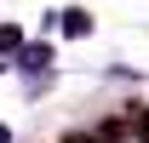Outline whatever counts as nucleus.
I'll return each instance as SVG.
<instances>
[{
    "label": "nucleus",
    "mask_w": 149,
    "mask_h": 143,
    "mask_svg": "<svg viewBox=\"0 0 149 143\" xmlns=\"http://www.w3.org/2000/svg\"><path fill=\"white\" fill-rule=\"evenodd\" d=\"M69 143H103V132H74Z\"/></svg>",
    "instance_id": "f03ea898"
},
{
    "label": "nucleus",
    "mask_w": 149,
    "mask_h": 143,
    "mask_svg": "<svg viewBox=\"0 0 149 143\" xmlns=\"http://www.w3.org/2000/svg\"><path fill=\"white\" fill-rule=\"evenodd\" d=\"M103 143H149V132H143V120L120 115V120H109V126H103Z\"/></svg>",
    "instance_id": "f257e3e1"
},
{
    "label": "nucleus",
    "mask_w": 149,
    "mask_h": 143,
    "mask_svg": "<svg viewBox=\"0 0 149 143\" xmlns=\"http://www.w3.org/2000/svg\"><path fill=\"white\" fill-rule=\"evenodd\" d=\"M143 132H149V115H143Z\"/></svg>",
    "instance_id": "7ed1b4c3"
}]
</instances>
